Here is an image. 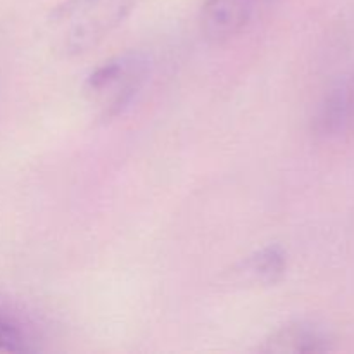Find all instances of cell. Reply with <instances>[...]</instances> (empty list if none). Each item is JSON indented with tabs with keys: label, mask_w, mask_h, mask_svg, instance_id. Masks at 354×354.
<instances>
[{
	"label": "cell",
	"mask_w": 354,
	"mask_h": 354,
	"mask_svg": "<svg viewBox=\"0 0 354 354\" xmlns=\"http://www.w3.org/2000/svg\"><path fill=\"white\" fill-rule=\"evenodd\" d=\"M137 0H64L47 19L50 44L64 55L92 50L133 10Z\"/></svg>",
	"instance_id": "obj_1"
},
{
	"label": "cell",
	"mask_w": 354,
	"mask_h": 354,
	"mask_svg": "<svg viewBox=\"0 0 354 354\" xmlns=\"http://www.w3.org/2000/svg\"><path fill=\"white\" fill-rule=\"evenodd\" d=\"M149 69L147 55L140 52H124L93 69L83 86L93 113L100 120L123 113L147 82Z\"/></svg>",
	"instance_id": "obj_2"
},
{
	"label": "cell",
	"mask_w": 354,
	"mask_h": 354,
	"mask_svg": "<svg viewBox=\"0 0 354 354\" xmlns=\"http://www.w3.org/2000/svg\"><path fill=\"white\" fill-rule=\"evenodd\" d=\"M315 133L339 138L354 131V78L335 85L318 106L313 118Z\"/></svg>",
	"instance_id": "obj_3"
},
{
	"label": "cell",
	"mask_w": 354,
	"mask_h": 354,
	"mask_svg": "<svg viewBox=\"0 0 354 354\" xmlns=\"http://www.w3.org/2000/svg\"><path fill=\"white\" fill-rule=\"evenodd\" d=\"M256 0H206L201 12V28L206 38L225 41L244 30L251 19Z\"/></svg>",
	"instance_id": "obj_4"
},
{
	"label": "cell",
	"mask_w": 354,
	"mask_h": 354,
	"mask_svg": "<svg viewBox=\"0 0 354 354\" xmlns=\"http://www.w3.org/2000/svg\"><path fill=\"white\" fill-rule=\"evenodd\" d=\"M332 349V337L311 324H289L265 339L263 353H325Z\"/></svg>",
	"instance_id": "obj_5"
},
{
	"label": "cell",
	"mask_w": 354,
	"mask_h": 354,
	"mask_svg": "<svg viewBox=\"0 0 354 354\" xmlns=\"http://www.w3.org/2000/svg\"><path fill=\"white\" fill-rule=\"evenodd\" d=\"M40 349L35 325L12 304L0 299V351L33 353Z\"/></svg>",
	"instance_id": "obj_6"
},
{
	"label": "cell",
	"mask_w": 354,
	"mask_h": 354,
	"mask_svg": "<svg viewBox=\"0 0 354 354\" xmlns=\"http://www.w3.org/2000/svg\"><path fill=\"white\" fill-rule=\"evenodd\" d=\"M287 268L286 252L279 245H268L256 251L244 263V273L261 286H273L283 277Z\"/></svg>",
	"instance_id": "obj_7"
}]
</instances>
